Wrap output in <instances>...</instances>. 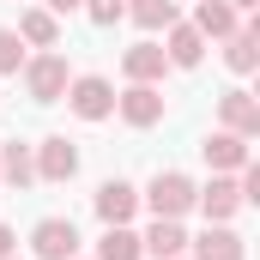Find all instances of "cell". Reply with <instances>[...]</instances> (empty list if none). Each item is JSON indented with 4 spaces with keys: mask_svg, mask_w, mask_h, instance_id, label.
Wrapping results in <instances>:
<instances>
[{
    "mask_svg": "<svg viewBox=\"0 0 260 260\" xmlns=\"http://www.w3.org/2000/svg\"><path fill=\"white\" fill-rule=\"evenodd\" d=\"M133 212H139V188L121 182V176H109V182L97 188V218H103V224H127Z\"/></svg>",
    "mask_w": 260,
    "mask_h": 260,
    "instance_id": "cell-10",
    "label": "cell"
},
{
    "mask_svg": "<svg viewBox=\"0 0 260 260\" xmlns=\"http://www.w3.org/2000/svg\"><path fill=\"white\" fill-rule=\"evenodd\" d=\"M0 176H6L12 188H30V182H37V157H30V145L12 139V145L0 151Z\"/></svg>",
    "mask_w": 260,
    "mask_h": 260,
    "instance_id": "cell-18",
    "label": "cell"
},
{
    "mask_svg": "<svg viewBox=\"0 0 260 260\" xmlns=\"http://www.w3.org/2000/svg\"><path fill=\"white\" fill-rule=\"evenodd\" d=\"M115 115H121L127 127H157V121H164V91H157V85H127V91L115 97Z\"/></svg>",
    "mask_w": 260,
    "mask_h": 260,
    "instance_id": "cell-6",
    "label": "cell"
},
{
    "mask_svg": "<svg viewBox=\"0 0 260 260\" xmlns=\"http://www.w3.org/2000/svg\"><path fill=\"white\" fill-rule=\"evenodd\" d=\"M224 67H230V73H254L260 67V30L254 24H236V30L224 37Z\"/></svg>",
    "mask_w": 260,
    "mask_h": 260,
    "instance_id": "cell-14",
    "label": "cell"
},
{
    "mask_svg": "<svg viewBox=\"0 0 260 260\" xmlns=\"http://www.w3.org/2000/svg\"><path fill=\"white\" fill-rule=\"evenodd\" d=\"M6 260H18V254H6Z\"/></svg>",
    "mask_w": 260,
    "mask_h": 260,
    "instance_id": "cell-26",
    "label": "cell"
},
{
    "mask_svg": "<svg viewBox=\"0 0 260 260\" xmlns=\"http://www.w3.org/2000/svg\"><path fill=\"white\" fill-rule=\"evenodd\" d=\"M24 67V43H18V30H0V73H18Z\"/></svg>",
    "mask_w": 260,
    "mask_h": 260,
    "instance_id": "cell-21",
    "label": "cell"
},
{
    "mask_svg": "<svg viewBox=\"0 0 260 260\" xmlns=\"http://www.w3.org/2000/svg\"><path fill=\"white\" fill-rule=\"evenodd\" d=\"M127 12H133L139 30H170L176 24V0H133Z\"/></svg>",
    "mask_w": 260,
    "mask_h": 260,
    "instance_id": "cell-20",
    "label": "cell"
},
{
    "mask_svg": "<svg viewBox=\"0 0 260 260\" xmlns=\"http://www.w3.org/2000/svg\"><path fill=\"white\" fill-rule=\"evenodd\" d=\"M121 12H127V0H85V18L91 24H115Z\"/></svg>",
    "mask_w": 260,
    "mask_h": 260,
    "instance_id": "cell-22",
    "label": "cell"
},
{
    "mask_svg": "<svg viewBox=\"0 0 260 260\" xmlns=\"http://www.w3.org/2000/svg\"><path fill=\"white\" fill-rule=\"evenodd\" d=\"M139 248L151 260H182L188 254V230H182V218H151V230L139 236Z\"/></svg>",
    "mask_w": 260,
    "mask_h": 260,
    "instance_id": "cell-9",
    "label": "cell"
},
{
    "mask_svg": "<svg viewBox=\"0 0 260 260\" xmlns=\"http://www.w3.org/2000/svg\"><path fill=\"white\" fill-rule=\"evenodd\" d=\"M6 254H18V236H12V230L0 224V260H6Z\"/></svg>",
    "mask_w": 260,
    "mask_h": 260,
    "instance_id": "cell-23",
    "label": "cell"
},
{
    "mask_svg": "<svg viewBox=\"0 0 260 260\" xmlns=\"http://www.w3.org/2000/svg\"><path fill=\"white\" fill-rule=\"evenodd\" d=\"M145 248H139V236H133L127 224H109L103 230V242H97V260H139Z\"/></svg>",
    "mask_w": 260,
    "mask_h": 260,
    "instance_id": "cell-19",
    "label": "cell"
},
{
    "mask_svg": "<svg viewBox=\"0 0 260 260\" xmlns=\"http://www.w3.org/2000/svg\"><path fill=\"white\" fill-rule=\"evenodd\" d=\"M67 85H73L67 55H37V61H24V91H30V103H61Z\"/></svg>",
    "mask_w": 260,
    "mask_h": 260,
    "instance_id": "cell-3",
    "label": "cell"
},
{
    "mask_svg": "<svg viewBox=\"0 0 260 260\" xmlns=\"http://www.w3.org/2000/svg\"><path fill=\"white\" fill-rule=\"evenodd\" d=\"M30 157H37V182H73L79 176V145L73 139H43V145H30Z\"/></svg>",
    "mask_w": 260,
    "mask_h": 260,
    "instance_id": "cell-4",
    "label": "cell"
},
{
    "mask_svg": "<svg viewBox=\"0 0 260 260\" xmlns=\"http://www.w3.org/2000/svg\"><path fill=\"white\" fill-rule=\"evenodd\" d=\"M30 248H37V260H73L79 254V224L73 218H43L30 230Z\"/></svg>",
    "mask_w": 260,
    "mask_h": 260,
    "instance_id": "cell-5",
    "label": "cell"
},
{
    "mask_svg": "<svg viewBox=\"0 0 260 260\" xmlns=\"http://www.w3.org/2000/svg\"><path fill=\"white\" fill-rule=\"evenodd\" d=\"M194 194L200 188L182 170H157L151 188H145V206H151V218H188V212H194Z\"/></svg>",
    "mask_w": 260,
    "mask_h": 260,
    "instance_id": "cell-1",
    "label": "cell"
},
{
    "mask_svg": "<svg viewBox=\"0 0 260 260\" xmlns=\"http://www.w3.org/2000/svg\"><path fill=\"white\" fill-rule=\"evenodd\" d=\"M67 109H73L79 121H103V115H115V85L97 79V73H79V79L67 85Z\"/></svg>",
    "mask_w": 260,
    "mask_h": 260,
    "instance_id": "cell-2",
    "label": "cell"
},
{
    "mask_svg": "<svg viewBox=\"0 0 260 260\" xmlns=\"http://www.w3.org/2000/svg\"><path fill=\"white\" fill-rule=\"evenodd\" d=\"M18 43H30V49H55V43H61L55 12H49V6H30V12L18 18Z\"/></svg>",
    "mask_w": 260,
    "mask_h": 260,
    "instance_id": "cell-17",
    "label": "cell"
},
{
    "mask_svg": "<svg viewBox=\"0 0 260 260\" xmlns=\"http://www.w3.org/2000/svg\"><path fill=\"white\" fill-rule=\"evenodd\" d=\"M73 6H85V0H49V12H73Z\"/></svg>",
    "mask_w": 260,
    "mask_h": 260,
    "instance_id": "cell-24",
    "label": "cell"
},
{
    "mask_svg": "<svg viewBox=\"0 0 260 260\" xmlns=\"http://www.w3.org/2000/svg\"><path fill=\"white\" fill-rule=\"evenodd\" d=\"M194 206L206 212V224H230V218H236L248 200H242V188H236L230 176H212V182H206V188L194 194Z\"/></svg>",
    "mask_w": 260,
    "mask_h": 260,
    "instance_id": "cell-7",
    "label": "cell"
},
{
    "mask_svg": "<svg viewBox=\"0 0 260 260\" xmlns=\"http://www.w3.org/2000/svg\"><path fill=\"white\" fill-rule=\"evenodd\" d=\"M230 6H236V12H248V6H260V0H230Z\"/></svg>",
    "mask_w": 260,
    "mask_h": 260,
    "instance_id": "cell-25",
    "label": "cell"
},
{
    "mask_svg": "<svg viewBox=\"0 0 260 260\" xmlns=\"http://www.w3.org/2000/svg\"><path fill=\"white\" fill-rule=\"evenodd\" d=\"M218 121H224V133H242V139H254L260 133V103H254V91H224L218 97Z\"/></svg>",
    "mask_w": 260,
    "mask_h": 260,
    "instance_id": "cell-8",
    "label": "cell"
},
{
    "mask_svg": "<svg viewBox=\"0 0 260 260\" xmlns=\"http://www.w3.org/2000/svg\"><path fill=\"white\" fill-rule=\"evenodd\" d=\"M188 248H194V260H248L242 236L230 224H206V236H188Z\"/></svg>",
    "mask_w": 260,
    "mask_h": 260,
    "instance_id": "cell-11",
    "label": "cell"
},
{
    "mask_svg": "<svg viewBox=\"0 0 260 260\" xmlns=\"http://www.w3.org/2000/svg\"><path fill=\"white\" fill-rule=\"evenodd\" d=\"M164 61H170V67H200V61H206V37H200L194 24H170Z\"/></svg>",
    "mask_w": 260,
    "mask_h": 260,
    "instance_id": "cell-15",
    "label": "cell"
},
{
    "mask_svg": "<svg viewBox=\"0 0 260 260\" xmlns=\"http://www.w3.org/2000/svg\"><path fill=\"white\" fill-rule=\"evenodd\" d=\"M200 151H206V164H212V176H236V170L248 164V139H242V133H224V127L212 133V139H206Z\"/></svg>",
    "mask_w": 260,
    "mask_h": 260,
    "instance_id": "cell-12",
    "label": "cell"
},
{
    "mask_svg": "<svg viewBox=\"0 0 260 260\" xmlns=\"http://www.w3.org/2000/svg\"><path fill=\"white\" fill-rule=\"evenodd\" d=\"M194 30L206 37V43H212V37L224 43V37L236 30V6H230V0H200L194 6Z\"/></svg>",
    "mask_w": 260,
    "mask_h": 260,
    "instance_id": "cell-16",
    "label": "cell"
},
{
    "mask_svg": "<svg viewBox=\"0 0 260 260\" xmlns=\"http://www.w3.org/2000/svg\"><path fill=\"white\" fill-rule=\"evenodd\" d=\"M121 73H127L133 85H157V79L170 73V61H164V49H157V43H133L127 55H121Z\"/></svg>",
    "mask_w": 260,
    "mask_h": 260,
    "instance_id": "cell-13",
    "label": "cell"
}]
</instances>
